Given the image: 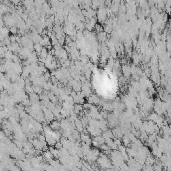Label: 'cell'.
<instances>
[{"mask_svg":"<svg viewBox=\"0 0 171 171\" xmlns=\"http://www.w3.org/2000/svg\"><path fill=\"white\" fill-rule=\"evenodd\" d=\"M50 127H51V129H54V130H57V129H59V127H60V124H59L58 122H53L52 124L50 125Z\"/></svg>","mask_w":171,"mask_h":171,"instance_id":"6da1fadb","label":"cell"}]
</instances>
